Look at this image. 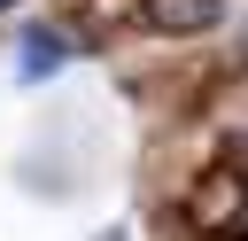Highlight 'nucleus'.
Returning a JSON list of instances; mask_svg holds the SVG:
<instances>
[{
	"label": "nucleus",
	"mask_w": 248,
	"mask_h": 241,
	"mask_svg": "<svg viewBox=\"0 0 248 241\" xmlns=\"http://www.w3.org/2000/svg\"><path fill=\"white\" fill-rule=\"evenodd\" d=\"M140 16H147V31H209L225 16V0H147Z\"/></svg>",
	"instance_id": "obj_1"
},
{
	"label": "nucleus",
	"mask_w": 248,
	"mask_h": 241,
	"mask_svg": "<svg viewBox=\"0 0 248 241\" xmlns=\"http://www.w3.org/2000/svg\"><path fill=\"white\" fill-rule=\"evenodd\" d=\"M101 241H124V233H101Z\"/></svg>",
	"instance_id": "obj_3"
},
{
	"label": "nucleus",
	"mask_w": 248,
	"mask_h": 241,
	"mask_svg": "<svg viewBox=\"0 0 248 241\" xmlns=\"http://www.w3.org/2000/svg\"><path fill=\"white\" fill-rule=\"evenodd\" d=\"M62 62H70V39H62V31H31V39H23V78H31V86L54 78Z\"/></svg>",
	"instance_id": "obj_2"
},
{
	"label": "nucleus",
	"mask_w": 248,
	"mask_h": 241,
	"mask_svg": "<svg viewBox=\"0 0 248 241\" xmlns=\"http://www.w3.org/2000/svg\"><path fill=\"white\" fill-rule=\"evenodd\" d=\"M0 8H16V0H0Z\"/></svg>",
	"instance_id": "obj_4"
}]
</instances>
